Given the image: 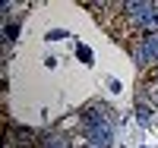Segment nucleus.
Returning a JSON list of instances; mask_svg holds the SVG:
<instances>
[{"instance_id":"f257e3e1","label":"nucleus","mask_w":158,"mask_h":148,"mask_svg":"<svg viewBox=\"0 0 158 148\" xmlns=\"http://www.w3.org/2000/svg\"><path fill=\"white\" fill-rule=\"evenodd\" d=\"M158 66V35L146 38V70Z\"/></svg>"}]
</instances>
